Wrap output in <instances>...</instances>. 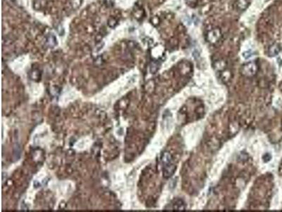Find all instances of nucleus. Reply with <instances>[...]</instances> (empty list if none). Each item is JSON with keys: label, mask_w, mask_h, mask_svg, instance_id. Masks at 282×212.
<instances>
[{"label": "nucleus", "mask_w": 282, "mask_h": 212, "mask_svg": "<svg viewBox=\"0 0 282 212\" xmlns=\"http://www.w3.org/2000/svg\"><path fill=\"white\" fill-rule=\"evenodd\" d=\"M243 74L248 76L253 75L256 72V64L253 63V62L247 64L243 67Z\"/></svg>", "instance_id": "f03ea898"}, {"label": "nucleus", "mask_w": 282, "mask_h": 212, "mask_svg": "<svg viewBox=\"0 0 282 212\" xmlns=\"http://www.w3.org/2000/svg\"><path fill=\"white\" fill-rule=\"evenodd\" d=\"M161 160L162 168H163L164 176L166 178H170L175 172L176 170V165L173 164L172 156L168 152H164L162 154Z\"/></svg>", "instance_id": "f257e3e1"}, {"label": "nucleus", "mask_w": 282, "mask_h": 212, "mask_svg": "<svg viewBox=\"0 0 282 212\" xmlns=\"http://www.w3.org/2000/svg\"><path fill=\"white\" fill-rule=\"evenodd\" d=\"M15 149L16 151H13V155H14V159L15 161H18L19 159L20 156H21V146L19 144H16L15 146Z\"/></svg>", "instance_id": "20e7f679"}, {"label": "nucleus", "mask_w": 282, "mask_h": 212, "mask_svg": "<svg viewBox=\"0 0 282 212\" xmlns=\"http://www.w3.org/2000/svg\"><path fill=\"white\" fill-rule=\"evenodd\" d=\"M47 41L49 43V45L50 46H52V47L55 46L56 44H57V42H56V38L55 37V35H53L52 34H50L49 35L47 38Z\"/></svg>", "instance_id": "39448f33"}, {"label": "nucleus", "mask_w": 282, "mask_h": 212, "mask_svg": "<svg viewBox=\"0 0 282 212\" xmlns=\"http://www.w3.org/2000/svg\"><path fill=\"white\" fill-rule=\"evenodd\" d=\"M279 51H280V48H279V46L278 45H274L270 48V50H269V55L271 56V57L275 56L279 53Z\"/></svg>", "instance_id": "7ed1b4c3"}]
</instances>
